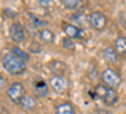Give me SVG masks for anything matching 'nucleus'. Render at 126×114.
Wrapping results in <instances>:
<instances>
[{
    "instance_id": "1",
    "label": "nucleus",
    "mask_w": 126,
    "mask_h": 114,
    "mask_svg": "<svg viewBox=\"0 0 126 114\" xmlns=\"http://www.w3.org/2000/svg\"><path fill=\"white\" fill-rule=\"evenodd\" d=\"M3 66L4 68L12 75H22L23 72L25 71L27 66H25V62L22 61L19 57H16L14 53L9 52L5 53L3 56Z\"/></svg>"
},
{
    "instance_id": "2",
    "label": "nucleus",
    "mask_w": 126,
    "mask_h": 114,
    "mask_svg": "<svg viewBox=\"0 0 126 114\" xmlns=\"http://www.w3.org/2000/svg\"><path fill=\"white\" fill-rule=\"evenodd\" d=\"M94 96L101 99L106 105H113V104H116L117 100H119L117 91L112 88L106 86L105 84L96 85V88H94Z\"/></svg>"
},
{
    "instance_id": "3",
    "label": "nucleus",
    "mask_w": 126,
    "mask_h": 114,
    "mask_svg": "<svg viewBox=\"0 0 126 114\" xmlns=\"http://www.w3.org/2000/svg\"><path fill=\"white\" fill-rule=\"evenodd\" d=\"M6 96L14 104H20L22 99L25 96V88L22 82H13L6 90Z\"/></svg>"
},
{
    "instance_id": "4",
    "label": "nucleus",
    "mask_w": 126,
    "mask_h": 114,
    "mask_svg": "<svg viewBox=\"0 0 126 114\" xmlns=\"http://www.w3.org/2000/svg\"><path fill=\"white\" fill-rule=\"evenodd\" d=\"M101 77H102L103 84L109 88L115 89V88H119L121 85V76L112 68H106L102 72Z\"/></svg>"
},
{
    "instance_id": "5",
    "label": "nucleus",
    "mask_w": 126,
    "mask_h": 114,
    "mask_svg": "<svg viewBox=\"0 0 126 114\" xmlns=\"http://www.w3.org/2000/svg\"><path fill=\"white\" fill-rule=\"evenodd\" d=\"M50 88L57 92H66L69 89V81L67 77L61 76V75H53L49 80Z\"/></svg>"
},
{
    "instance_id": "6",
    "label": "nucleus",
    "mask_w": 126,
    "mask_h": 114,
    "mask_svg": "<svg viewBox=\"0 0 126 114\" xmlns=\"http://www.w3.org/2000/svg\"><path fill=\"white\" fill-rule=\"evenodd\" d=\"M9 36L14 43H23L25 41V30L22 24L15 22L9 28Z\"/></svg>"
},
{
    "instance_id": "7",
    "label": "nucleus",
    "mask_w": 126,
    "mask_h": 114,
    "mask_svg": "<svg viewBox=\"0 0 126 114\" xmlns=\"http://www.w3.org/2000/svg\"><path fill=\"white\" fill-rule=\"evenodd\" d=\"M90 23L94 29L102 30V29H105V27L107 24V18L101 12H93L90 15Z\"/></svg>"
},
{
    "instance_id": "8",
    "label": "nucleus",
    "mask_w": 126,
    "mask_h": 114,
    "mask_svg": "<svg viewBox=\"0 0 126 114\" xmlns=\"http://www.w3.org/2000/svg\"><path fill=\"white\" fill-rule=\"evenodd\" d=\"M47 67L53 75H61V76H64V74L68 70V66L61 60H52V61H49L47 64Z\"/></svg>"
},
{
    "instance_id": "9",
    "label": "nucleus",
    "mask_w": 126,
    "mask_h": 114,
    "mask_svg": "<svg viewBox=\"0 0 126 114\" xmlns=\"http://www.w3.org/2000/svg\"><path fill=\"white\" fill-rule=\"evenodd\" d=\"M48 85L46 84V81L43 79H38L34 82V92L38 98H44L48 94Z\"/></svg>"
},
{
    "instance_id": "10",
    "label": "nucleus",
    "mask_w": 126,
    "mask_h": 114,
    "mask_svg": "<svg viewBox=\"0 0 126 114\" xmlns=\"http://www.w3.org/2000/svg\"><path fill=\"white\" fill-rule=\"evenodd\" d=\"M63 28H64L63 30H64V33L67 34V37L71 38V39L82 37V30L79 28H77L76 25H73V24H64Z\"/></svg>"
},
{
    "instance_id": "11",
    "label": "nucleus",
    "mask_w": 126,
    "mask_h": 114,
    "mask_svg": "<svg viewBox=\"0 0 126 114\" xmlns=\"http://www.w3.org/2000/svg\"><path fill=\"white\" fill-rule=\"evenodd\" d=\"M19 105L22 107L24 110H27V112H32V110H34V109L37 108V101H35V99H34L33 96L25 95V96L22 99V101H20Z\"/></svg>"
},
{
    "instance_id": "12",
    "label": "nucleus",
    "mask_w": 126,
    "mask_h": 114,
    "mask_svg": "<svg viewBox=\"0 0 126 114\" xmlns=\"http://www.w3.org/2000/svg\"><path fill=\"white\" fill-rule=\"evenodd\" d=\"M56 114H76V109L71 103H62L56 107Z\"/></svg>"
},
{
    "instance_id": "13",
    "label": "nucleus",
    "mask_w": 126,
    "mask_h": 114,
    "mask_svg": "<svg viewBox=\"0 0 126 114\" xmlns=\"http://www.w3.org/2000/svg\"><path fill=\"white\" fill-rule=\"evenodd\" d=\"M39 38L43 41L44 43H53L54 42V33L52 32L50 29H47V28H43L39 30Z\"/></svg>"
},
{
    "instance_id": "14",
    "label": "nucleus",
    "mask_w": 126,
    "mask_h": 114,
    "mask_svg": "<svg viewBox=\"0 0 126 114\" xmlns=\"http://www.w3.org/2000/svg\"><path fill=\"white\" fill-rule=\"evenodd\" d=\"M115 47H116V52L126 56V37L125 36H119L116 42H115Z\"/></svg>"
},
{
    "instance_id": "15",
    "label": "nucleus",
    "mask_w": 126,
    "mask_h": 114,
    "mask_svg": "<svg viewBox=\"0 0 126 114\" xmlns=\"http://www.w3.org/2000/svg\"><path fill=\"white\" fill-rule=\"evenodd\" d=\"M103 57L110 62H117V52L112 47H107L103 49Z\"/></svg>"
},
{
    "instance_id": "16",
    "label": "nucleus",
    "mask_w": 126,
    "mask_h": 114,
    "mask_svg": "<svg viewBox=\"0 0 126 114\" xmlns=\"http://www.w3.org/2000/svg\"><path fill=\"white\" fill-rule=\"evenodd\" d=\"M12 53H14L16 57H19L22 61H24V62H27V61H29V53L28 52H25V51H23L22 48H19V47H12Z\"/></svg>"
},
{
    "instance_id": "17",
    "label": "nucleus",
    "mask_w": 126,
    "mask_h": 114,
    "mask_svg": "<svg viewBox=\"0 0 126 114\" xmlns=\"http://www.w3.org/2000/svg\"><path fill=\"white\" fill-rule=\"evenodd\" d=\"M63 4L67 9H71V10H75V9H78L83 1L82 0H63Z\"/></svg>"
},
{
    "instance_id": "18",
    "label": "nucleus",
    "mask_w": 126,
    "mask_h": 114,
    "mask_svg": "<svg viewBox=\"0 0 126 114\" xmlns=\"http://www.w3.org/2000/svg\"><path fill=\"white\" fill-rule=\"evenodd\" d=\"M28 51L30 53H40L42 52V46L38 43V42H32L30 45H29V48H28Z\"/></svg>"
},
{
    "instance_id": "19",
    "label": "nucleus",
    "mask_w": 126,
    "mask_h": 114,
    "mask_svg": "<svg viewBox=\"0 0 126 114\" xmlns=\"http://www.w3.org/2000/svg\"><path fill=\"white\" fill-rule=\"evenodd\" d=\"M29 17H30V19H32V22L34 23V25H35V27H38V28H42V27H46V25L48 24V22H44V20H40L39 18L34 17L33 14H30V13H29Z\"/></svg>"
},
{
    "instance_id": "20",
    "label": "nucleus",
    "mask_w": 126,
    "mask_h": 114,
    "mask_svg": "<svg viewBox=\"0 0 126 114\" xmlns=\"http://www.w3.org/2000/svg\"><path fill=\"white\" fill-rule=\"evenodd\" d=\"M62 45H63V47H64L66 49H75L76 48V45H75V42H73V41L71 39V38H64L63 39V42H62Z\"/></svg>"
},
{
    "instance_id": "21",
    "label": "nucleus",
    "mask_w": 126,
    "mask_h": 114,
    "mask_svg": "<svg viewBox=\"0 0 126 114\" xmlns=\"http://www.w3.org/2000/svg\"><path fill=\"white\" fill-rule=\"evenodd\" d=\"M38 3H39L42 6L48 8V6H50L52 4H53V0H38Z\"/></svg>"
},
{
    "instance_id": "22",
    "label": "nucleus",
    "mask_w": 126,
    "mask_h": 114,
    "mask_svg": "<svg viewBox=\"0 0 126 114\" xmlns=\"http://www.w3.org/2000/svg\"><path fill=\"white\" fill-rule=\"evenodd\" d=\"M0 114H10L9 110H8V108L4 107L3 104H0Z\"/></svg>"
},
{
    "instance_id": "23",
    "label": "nucleus",
    "mask_w": 126,
    "mask_h": 114,
    "mask_svg": "<svg viewBox=\"0 0 126 114\" xmlns=\"http://www.w3.org/2000/svg\"><path fill=\"white\" fill-rule=\"evenodd\" d=\"M5 86V79L0 75V88H4Z\"/></svg>"
}]
</instances>
